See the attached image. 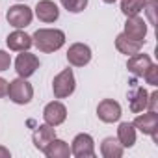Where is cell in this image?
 Returning a JSON list of instances; mask_svg holds the SVG:
<instances>
[{
	"instance_id": "cell-1",
	"label": "cell",
	"mask_w": 158,
	"mask_h": 158,
	"mask_svg": "<svg viewBox=\"0 0 158 158\" xmlns=\"http://www.w3.org/2000/svg\"><path fill=\"white\" fill-rule=\"evenodd\" d=\"M32 41L39 52L52 54L65 45V32L58 28H39L34 32Z\"/></svg>"
},
{
	"instance_id": "cell-2",
	"label": "cell",
	"mask_w": 158,
	"mask_h": 158,
	"mask_svg": "<svg viewBox=\"0 0 158 158\" xmlns=\"http://www.w3.org/2000/svg\"><path fill=\"white\" fill-rule=\"evenodd\" d=\"M76 89V80H74V73L73 69H63L61 73H58L52 80V93L56 99H67L74 93Z\"/></svg>"
},
{
	"instance_id": "cell-3",
	"label": "cell",
	"mask_w": 158,
	"mask_h": 158,
	"mask_svg": "<svg viewBox=\"0 0 158 158\" xmlns=\"http://www.w3.org/2000/svg\"><path fill=\"white\" fill-rule=\"evenodd\" d=\"M8 97H10L11 102L24 106V104H28L34 99V88H32V84L26 80V78L19 76V78H15V80L10 82Z\"/></svg>"
},
{
	"instance_id": "cell-4",
	"label": "cell",
	"mask_w": 158,
	"mask_h": 158,
	"mask_svg": "<svg viewBox=\"0 0 158 158\" xmlns=\"http://www.w3.org/2000/svg\"><path fill=\"white\" fill-rule=\"evenodd\" d=\"M6 19H8V23H10L15 30H23V28H26V26L32 24L34 11H32V8H28V6H24V4H15V6H11V8L8 10Z\"/></svg>"
},
{
	"instance_id": "cell-5",
	"label": "cell",
	"mask_w": 158,
	"mask_h": 158,
	"mask_svg": "<svg viewBox=\"0 0 158 158\" xmlns=\"http://www.w3.org/2000/svg\"><path fill=\"white\" fill-rule=\"evenodd\" d=\"M71 154L76 158H93L95 156V139L91 134H76L71 141Z\"/></svg>"
},
{
	"instance_id": "cell-6",
	"label": "cell",
	"mask_w": 158,
	"mask_h": 158,
	"mask_svg": "<svg viewBox=\"0 0 158 158\" xmlns=\"http://www.w3.org/2000/svg\"><path fill=\"white\" fill-rule=\"evenodd\" d=\"M134 128L139 130L141 134H147L152 138L154 143H158V114L156 112H149L147 114H139L134 121H132Z\"/></svg>"
},
{
	"instance_id": "cell-7",
	"label": "cell",
	"mask_w": 158,
	"mask_h": 158,
	"mask_svg": "<svg viewBox=\"0 0 158 158\" xmlns=\"http://www.w3.org/2000/svg\"><path fill=\"white\" fill-rule=\"evenodd\" d=\"M39 69V58L28 50H23L17 58H15V71L19 76L23 78H30L35 71Z\"/></svg>"
},
{
	"instance_id": "cell-8",
	"label": "cell",
	"mask_w": 158,
	"mask_h": 158,
	"mask_svg": "<svg viewBox=\"0 0 158 158\" xmlns=\"http://www.w3.org/2000/svg\"><path fill=\"white\" fill-rule=\"evenodd\" d=\"M91 58H93V52L84 43H73L67 50V61L73 67H84L91 61Z\"/></svg>"
},
{
	"instance_id": "cell-9",
	"label": "cell",
	"mask_w": 158,
	"mask_h": 158,
	"mask_svg": "<svg viewBox=\"0 0 158 158\" xmlns=\"http://www.w3.org/2000/svg\"><path fill=\"white\" fill-rule=\"evenodd\" d=\"M97 115L102 123H117L123 115L121 112V104L114 99H104L99 102L97 106Z\"/></svg>"
},
{
	"instance_id": "cell-10",
	"label": "cell",
	"mask_w": 158,
	"mask_h": 158,
	"mask_svg": "<svg viewBox=\"0 0 158 158\" xmlns=\"http://www.w3.org/2000/svg\"><path fill=\"white\" fill-rule=\"evenodd\" d=\"M43 119L50 127H60L67 119V108L60 101H52L43 108Z\"/></svg>"
},
{
	"instance_id": "cell-11",
	"label": "cell",
	"mask_w": 158,
	"mask_h": 158,
	"mask_svg": "<svg viewBox=\"0 0 158 158\" xmlns=\"http://www.w3.org/2000/svg\"><path fill=\"white\" fill-rule=\"evenodd\" d=\"M127 37L134 39V41H143L145 43V35H147V23L139 17V15H132V17H127V23H125V32H123Z\"/></svg>"
},
{
	"instance_id": "cell-12",
	"label": "cell",
	"mask_w": 158,
	"mask_h": 158,
	"mask_svg": "<svg viewBox=\"0 0 158 158\" xmlns=\"http://www.w3.org/2000/svg\"><path fill=\"white\" fill-rule=\"evenodd\" d=\"M34 13L41 23H56L60 19V10L52 0H39Z\"/></svg>"
},
{
	"instance_id": "cell-13",
	"label": "cell",
	"mask_w": 158,
	"mask_h": 158,
	"mask_svg": "<svg viewBox=\"0 0 158 158\" xmlns=\"http://www.w3.org/2000/svg\"><path fill=\"white\" fill-rule=\"evenodd\" d=\"M6 45L10 47V50L23 52V50H30L34 41H32V35H28L24 30H15L6 37Z\"/></svg>"
},
{
	"instance_id": "cell-14",
	"label": "cell",
	"mask_w": 158,
	"mask_h": 158,
	"mask_svg": "<svg viewBox=\"0 0 158 158\" xmlns=\"http://www.w3.org/2000/svg\"><path fill=\"white\" fill-rule=\"evenodd\" d=\"M54 138H56V127H50V125H47V123H45V125H39V127L35 128L34 136H32L35 149L41 151V152L48 147V143H50Z\"/></svg>"
},
{
	"instance_id": "cell-15",
	"label": "cell",
	"mask_w": 158,
	"mask_h": 158,
	"mask_svg": "<svg viewBox=\"0 0 158 158\" xmlns=\"http://www.w3.org/2000/svg\"><path fill=\"white\" fill-rule=\"evenodd\" d=\"M151 63H152V60H151L149 54H139V52H136V54L128 56L127 69H128L134 76H143L145 71L151 67Z\"/></svg>"
},
{
	"instance_id": "cell-16",
	"label": "cell",
	"mask_w": 158,
	"mask_h": 158,
	"mask_svg": "<svg viewBox=\"0 0 158 158\" xmlns=\"http://www.w3.org/2000/svg\"><path fill=\"white\" fill-rule=\"evenodd\" d=\"M147 97L149 93L141 88V86H134L132 91L128 93V101H130V112L139 114L143 110H147Z\"/></svg>"
},
{
	"instance_id": "cell-17",
	"label": "cell",
	"mask_w": 158,
	"mask_h": 158,
	"mask_svg": "<svg viewBox=\"0 0 158 158\" xmlns=\"http://www.w3.org/2000/svg\"><path fill=\"white\" fill-rule=\"evenodd\" d=\"M143 45H145L143 41H134V39L127 37L123 32H121V34L115 37V48H117L121 54H127V56H132V54L139 52Z\"/></svg>"
},
{
	"instance_id": "cell-18",
	"label": "cell",
	"mask_w": 158,
	"mask_h": 158,
	"mask_svg": "<svg viewBox=\"0 0 158 158\" xmlns=\"http://www.w3.org/2000/svg\"><path fill=\"white\" fill-rule=\"evenodd\" d=\"M43 154H45L47 158H69V156H71V147H69L67 141L54 138V139L48 143V147L43 151Z\"/></svg>"
},
{
	"instance_id": "cell-19",
	"label": "cell",
	"mask_w": 158,
	"mask_h": 158,
	"mask_svg": "<svg viewBox=\"0 0 158 158\" xmlns=\"http://www.w3.org/2000/svg\"><path fill=\"white\" fill-rule=\"evenodd\" d=\"M117 139H119V143L125 149L134 147V143H136V128H134V125L128 123V121L119 123V127H117Z\"/></svg>"
},
{
	"instance_id": "cell-20",
	"label": "cell",
	"mask_w": 158,
	"mask_h": 158,
	"mask_svg": "<svg viewBox=\"0 0 158 158\" xmlns=\"http://www.w3.org/2000/svg\"><path fill=\"white\" fill-rule=\"evenodd\" d=\"M125 152V147L119 143L117 138H104L101 143V154L104 158H121Z\"/></svg>"
},
{
	"instance_id": "cell-21",
	"label": "cell",
	"mask_w": 158,
	"mask_h": 158,
	"mask_svg": "<svg viewBox=\"0 0 158 158\" xmlns=\"http://www.w3.org/2000/svg\"><path fill=\"white\" fill-rule=\"evenodd\" d=\"M145 2H147V0H121V11L127 17L139 15V11H143Z\"/></svg>"
},
{
	"instance_id": "cell-22",
	"label": "cell",
	"mask_w": 158,
	"mask_h": 158,
	"mask_svg": "<svg viewBox=\"0 0 158 158\" xmlns=\"http://www.w3.org/2000/svg\"><path fill=\"white\" fill-rule=\"evenodd\" d=\"M60 2H61V6H63L67 11H71V13H80V11H84L86 6H88V0H60Z\"/></svg>"
},
{
	"instance_id": "cell-23",
	"label": "cell",
	"mask_w": 158,
	"mask_h": 158,
	"mask_svg": "<svg viewBox=\"0 0 158 158\" xmlns=\"http://www.w3.org/2000/svg\"><path fill=\"white\" fill-rule=\"evenodd\" d=\"M156 8H158V0H147L143 6V11L149 19V24H152V26H156Z\"/></svg>"
},
{
	"instance_id": "cell-24",
	"label": "cell",
	"mask_w": 158,
	"mask_h": 158,
	"mask_svg": "<svg viewBox=\"0 0 158 158\" xmlns=\"http://www.w3.org/2000/svg\"><path fill=\"white\" fill-rule=\"evenodd\" d=\"M143 78H145V82L149 84V86H158V65L156 63H151V67L145 71V74H143Z\"/></svg>"
},
{
	"instance_id": "cell-25",
	"label": "cell",
	"mask_w": 158,
	"mask_h": 158,
	"mask_svg": "<svg viewBox=\"0 0 158 158\" xmlns=\"http://www.w3.org/2000/svg\"><path fill=\"white\" fill-rule=\"evenodd\" d=\"M11 65V54H8L6 50H0V73L8 71Z\"/></svg>"
},
{
	"instance_id": "cell-26",
	"label": "cell",
	"mask_w": 158,
	"mask_h": 158,
	"mask_svg": "<svg viewBox=\"0 0 158 158\" xmlns=\"http://www.w3.org/2000/svg\"><path fill=\"white\" fill-rule=\"evenodd\" d=\"M156 108H158V91H152L147 97V110L149 112H156Z\"/></svg>"
},
{
	"instance_id": "cell-27",
	"label": "cell",
	"mask_w": 158,
	"mask_h": 158,
	"mask_svg": "<svg viewBox=\"0 0 158 158\" xmlns=\"http://www.w3.org/2000/svg\"><path fill=\"white\" fill-rule=\"evenodd\" d=\"M8 88H10V82L6 80V78L0 76V99L8 97Z\"/></svg>"
},
{
	"instance_id": "cell-28",
	"label": "cell",
	"mask_w": 158,
	"mask_h": 158,
	"mask_svg": "<svg viewBox=\"0 0 158 158\" xmlns=\"http://www.w3.org/2000/svg\"><path fill=\"white\" fill-rule=\"evenodd\" d=\"M11 156V152L6 149V147H2V145H0V158H10Z\"/></svg>"
},
{
	"instance_id": "cell-29",
	"label": "cell",
	"mask_w": 158,
	"mask_h": 158,
	"mask_svg": "<svg viewBox=\"0 0 158 158\" xmlns=\"http://www.w3.org/2000/svg\"><path fill=\"white\" fill-rule=\"evenodd\" d=\"M102 2H106V4H114V2H117V0H102Z\"/></svg>"
},
{
	"instance_id": "cell-30",
	"label": "cell",
	"mask_w": 158,
	"mask_h": 158,
	"mask_svg": "<svg viewBox=\"0 0 158 158\" xmlns=\"http://www.w3.org/2000/svg\"><path fill=\"white\" fill-rule=\"evenodd\" d=\"M19 2H24V0H19Z\"/></svg>"
}]
</instances>
